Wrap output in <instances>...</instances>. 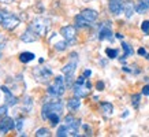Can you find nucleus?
<instances>
[{
	"instance_id": "1",
	"label": "nucleus",
	"mask_w": 149,
	"mask_h": 137,
	"mask_svg": "<svg viewBox=\"0 0 149 137\" xmlns=\"http://www.w3.org/2000/svg\"><path fill=\"white\" fill-rule=\"evenodd\" d=\"M81 121H78L75 117L67 115L64 118V123L59 126L56 136L58 137H66V136H78V128H79Z\"/></svg>"
},
{
	"instance_id": "2",
	"label": "nucleus",
	"mask_w": 149,
	"mask_h": 137,
	"mask_svg": "<svg viewBox=\"0 0 149 137\" xmlns=\"http://www.w3.org/2000/svg\"><path fill=\"white\" fill-rule=\"evenodd\" d=\"M97 17H99V14L95 10H84L79 15L75 17V27L89 26L97 19Z\"/></svg>"
},
{
	"instance_id": "3",
	"label": "nucleus",
	"mask_w": 149,
	"mask_h": 137,
	"mask_svg": "<svg viewBox=\"0 0 149 137\" xmlns=\"http://www.w3.org/2000/svg\"><path fill=\"white\" fill-rule=\"evenodd\" d=\"M92 89V84L88 80H86L85 75H81L79 78H77V81L74 82L72 85V91H74V95L77 97H86L89 95V92Z\"/></svg>"
},
{
	"instance_id": "4",
	"label": "nucleus",
	"mask_w": 149,
	"mask_h": 137,
	"mask_svg": "<svg viewBox=\"0 0 149 137\" xmlns=\"http://www.w3.org/2000/svg\"><path fill=\"white\" fill-rule=\"evenodd\" d=\"M66 87H67L66 85V80L59 75V77L55 78L54 82L48 87V95H51L54 99H59L66 92Z\"/></svg>"
},
{
	"instance_id": "5",
	"label": "nucleus",
	"mask_w": 149,
	"mask_h": 137,
	"mask_svg": "<svg viewBox=\"0 0 149 137\" xmlns=\"http://www.w3.org/2000/svg\"><path fill=\"white\" fill-rule=\"evenodd\" d=\"M54 113L55 114H59V115L63 113V104H62V101L59 100V99H55V100L44 104L42 111H41V117H42V119H47L48 115L54 114Z\"/></svg>"
},
{
	"instance_id": "6",
	"label": "nucleus",
	"mask_w": 149,
	"mask_h": 137,
	"mask_svg": "<svg viewBox=\"0 0 149 137\" xmlns=\"http://www.w3.org/2000/svg\"><path fill=\"white\" fill-rule=\"evenodd\" d=\"M77 66H78L77 54H71V60H70V62L63 67V70H62V71L66 74V85H67V87H70V85L72 84V75H74V73H75Z\"/></svg>"
},
{
	"instance_id": "7",
	"label": "nucleus",
	"mask_w": 149,
	"mask_h": 137,
	"mask_svg": "<svg viewBox=\"0 0 149 137\" xmlns=\"http://www.w3.org/2000/svg\"><path fill=\"white\" fill-rule=\"evenodd\" d=\"M30 27L38 36H45L51 27V21L47 18H36L33 19V22L30 23Z\"/></svg>"
},
{
	"instance_id": "8",
	"label": "nucleus",
	"mask_w": 149,
	"mask_h": 137,
	"mask_svg": "<svg viewBox=\"0 0 149 137\" xmlns=\"http://www.w3.org/2000/svg\"><path fill=\"white\" fill-rule=\"evenodd\" d=\"M60 34L63 36V38L68 43V45L72 44L75 41V37H77V29L75 26H71V25H67V26H63L60 29Z\"/></svg>"
},
{
	"instance_id": "9",
	"label": "nucleus",
	"mask_w": 149,
	"mask_h": 137,
	"mask_svg": "<svg viewBox=\"0 0 149 137\" xmlns=\"http://www.w3.org/2000/svg\"><path fill=\"white\" fill-rule=\"evenodd\" d=\"M18 25H19L18 17H15V15H13V14H10L6 11L4 19H3V25H1V26L4 27L6 30H14Z\"/></svg>"
},
{
	"instance_id": "10",
	"label": "nucleus",
	"mask_w": 149,
	"mask_h": 137,
	"mask_svg": "<svg viewBox=\"0 0 149 137\" xmlns=\"http://www.w3.org/2000/svg\"><path fill=\"white\" fill-rule=\"evenodd\" d=\"M14 128H15V123H14V121L11 118H8V117H4V118L0 121V133L6 134V133H8L10 130Z\"/></svg>"
},
{
	"instance_id": "11",
	"label": "nucleus",
	"mask_w": 149,
	"mask_h": 137,
	"mask_svg": "<svg viewBox=\"0 0 149 137\" xmlns=\"http://www.w3.org/2000/svg\"><path fill=\"white\" fill-rule=\"evenodd\" d=\"M109 11L113 14V15H119V14L123 11V7H125V1L122 0H109Z\"/></svg>"
},
{
	"instance_id": "12",
	"label": "nucleus",
	"mask_w": 149,
	"mask_h": 137,
	"mask_svg": "<svg viewBox=\"0 0 149 137\" xmlns=\"http://www.w3.org/2000/svg\"><path fill=\"white\" fill-rule=\"evenodd\" d=\"M21 40H22L23 43H34V41L38 40V34L33 30L32 27H27L26 32L21 36Z\"/></svg>"
},
{
	"instance_id": "13",
	"label": "nucleus",
	"mask_w": 149,
	"mask_h": 137,
	"mask_svg": "<svg viewBox=\"0 0 149 137\" xmlns=\"http://www.w3.org/2000/svg\"><path fill=\"white\" fill-rule=\"evenodd\" d=\"M34 74H36V77L38 78V81L45 82L47 80H48V78L52 75V71H51L49 68L42 67V68H37L36 71H34Z\"/></svg>"
},
{
	"instance_id": "14",
	"label": "nucleus",
	"mask_w": 149,
	"mask_h": 137,
	"mask_svg": "<svg viewBox=\"0 0 149 137\" xmlns=\"http://www.w3.org/2000/svg\"><path fill=\"white\" fill-rule=\"evenodd\" d=\"M99 38L100 40H112V30L108 25H103L99 32Z\"/></svg>"
},
{
	"instance_id": "15",
	"label": "nucleus",
	"mask_w": 149,
	"mask_h": 137,
	"mask_svg": "<svg viewBox=\"0 0 149 137\" xmlns=\"http://www.w3.org/2000/svg\"><path fill=\"white\" fill-rule=\"evenodd\" d=\"M1 91L4 92V95H6V101H7V104H8V106H15L17 103H18V99H17V97H15V96H14L13 93L8 91V88L1 87Z\"/></svg>"
},
{
	"instance_id": "16",
	"label": "nucleus",
	"mask_w": 149,
	"mask_h": 137,
	"mask_svg": "<svg viewBox=\"0 0 149 137\" xmlns=\"http://www.w3.org/2000/svg\"><path fill=\"white\" fill-rule=\"evenodd\" d=\"M123 11H125V15H126L127 18H130L131 15L134 14V11H136V6L131 3L130 0L129 1H126L125 3V7H123Z\"/></svg>"
},
{
	"instance_id": "17",
	"label": "nucleus",
	"mask_w": 149,
	"mask_h": 137,
	"mask_svg": "<svg viewBox=\"0 0 149 137\" xmlns=\"http://www.w3.org/2000/svg\"><path fill=\"white\" fill-rule=\"evenodd\" d=\"M79 106H81V100H79V97H72V99H70L68 100V103H67V107L71 111H75V110H78L79 108Z\"/></svg>"
},
{
	"instance_id": "18",
	"label": "nucleus",
	"mask_w": 149,
	"mask_h": 137,
	"mask_svg": "<svg viewBox=\"0 0 149 137\" xmlns=\"http://www.w3.org/2000/svg\"><path fill=\"white\" fill-rule=\"evenodd\" d=\"M101 111L105 117H109V115H112L113 106L111 103H101Z\"/></svg>"
},
{
	"instance_id": "19",
	"label": "nucleus",
	"mask_w": 149,
	"mask_h": 137,
	"mask_svg": "<svg viewBox=\"0 0 149 137\" xmlns=\"http://www.w3.org/2000/svg\"><path fill=\"white\" fill-rule=\"evenodd\" d=\"M34 56H36V55L33 54V52H22L21 56H19V60H21L22 63H27V62H30V60L34 59Z\"/></svg>"
},
{
	"instance_id": "20",
	"label": "nucleus",
	"mask_w": 149,
	"mask_h": 137,
	"mask_svg": "<svg viewBox=\"0 0 149 137\" xmlns=\"http://www.w3.org/2000/svg\"><path fill=\"white\" fill-rule=\"evenodd\" d=\"M148 8H149V6L145 3L144 0H141V1H138L136 4V11L138 14H145L146 11H148Z\"/></svg>"
},
{
	"instance_id": "21",
	"label": "nucleus",
	"mask_w": 149,
	"mask_h": 137,
	"mask_svg": "<svg viewBox=\"0 0 149 137\" xmlns=\"http://www.w3.org/2000/svg\"><path fill=\"white\" fill-rule=\"evenodd\" d=\"M122 48H123V58H120V60L126 59L127 56H130V55L133 54V50H131L130 45L126 44V43H122Z\"/></svg>"
},
{
	"instance_id": "22",
	"label": "nucleus",
	"mask_w": 149,
	"mask_h": 137,
	"mask_svg": "<svg viewBox=\"0 0 149 137\" xmlns=\"http://www.w3.org/2000/svg\"><path fill=\"white\" fill-rule=\"evenodd\" d=\"M59 117H60L59 114H55V113H54V114H49V115H48V117H47V119H49V121H51L52 126H56V125L60 122V118H59Z\"/></svg>"
},
{
	"instance_id": "23",
	"label": "nucleus",
	"mask_w": 149,
	"mask_h": 137,
	"mask_svg": "<svg viewBox=\"0 0 149 137\" xmlns=\"http://www.w3.org/2000/svg\"><path fill=\"white\" fill-rule=\"evenodd\" d=\"M67 45H68V43L66 40H64V41H59V43H56V44H55V50H56V51H64L66 48H67Z\"/></svg>"
},
{
	"instance_id": "24",
	"label": "nucleus",
	"mask_w": 149,
	"mask_h": 137,
	"mask_svg": "<svg viewBox=\"0 0 149 137\" xmlns=\"http://www.w3.org/2000/svg\"><path fill=\"white\" fill-rule=\"evenodd\" d=\"M36 136L37 137H48V136H51V133H49V130L48 129H45V128H41V129H38L36 132Z\"/></svg>"
},
{
	"instance_id": "25",
	"label": "nucleus",
	"mask_w": 149,
	"mask_h": 137,
	"mask_svg": "<svg viewBox=\"0 0 149 137\" xmlns=\"http://www.w3.org/2000/svg\"><path fill=\"white\" fill-rule=\"evenodd\" d=\"M105 54L108 56L109 59H115L118 56V50H112V48H107L105 50Z\"/></svg>"
},
{
	"instance_id": "26",
	"label": "nucleus",
	"mask_w": 149,
	"mask_h": 137,
	"mask_svg": "<svg viewBox=\"0 0 149 137\" xmlns=\"http://www.w3.org/2000/svg\"><path fill=\"white\" fill-rule=\"evenodd\" d=\"M140 99H141V95H134L131 97V104L134 106L136 108H138V106H140Z\"/></svg>"
},
{
	"instance_id": "27",
	"label": "nucleus",
	"mask_w": 149,
	"mask_h": 137,
	"mask_svg": "<svg viewBox=\"0 0 149 137\" xmlns=\"http://www.w3.org/2000/svg\"><path fill=\"white\" fill-rule=\"evenodd\" d=\"M141 29L144 33H149V21H144L142 25H141Z\"/></svg>"
},
{
	"instance_id": "28",
	"label": "nucleus",
	"mask_w": 149,
	"mask_h": 137,
	"mask_svg": "<svg viewBox=\"0 0 149 137\" xmlns=\"http://www.w3.org/2000/svg\"><path fill=\"white\" fill-rule=\"evenodd\" d=\"M6 115H7V107H6V106H1V107H0V121L4 118Z\"/></svg>"
},
{
	"instance_id": "29",
	"label": "nucleus",
	"mask_w": 149,
	"mask_h": 137,
	"mask_svg": "<svg viewBox=\"0 0 149 137\" xmlns=\"http://www.w3.org/2000/svg\"><path fill=\"white\" fill-rule=\"evenodd\" d=\"M6 43H7V38H6L3 34H0V50H3V48H4Z\"/></svg>"
},
{
	"instance_id": "30",
	"label": "nucleus",
	"mask_w": 149,
	"mask_h": 137,
	"mask_svg": "<svg viewBox=\"0 0 149 137\" xmlns=\"http://www.w3.org/2000/svg\"><path fill=\"white\" fill-rule=\"evenodd\" d=\"M138 55H141V56H145L146 59H149V54H146V51H145L144 48H140V50H138Z\"/></svg>"
},
{
	"instance_id": "31",
	"label": "nucleus",
	"mask_w": 149,
	"mask_h": 137,
	"mask_svg": "<svg viewBox=\"0 0 149 137\" xmlns=\"http://www.w3.org/2000/svg\"><path fill=\"white\" fill-rule=\"evenodd\" d=\"M96 88H97V91H103L104 89V82L103 81H99L96 84Z\"/></svg>"
},
{
	"instance_id": "32",
	"label": "nucleus",
	"mask_w": 149,
	"mask_h": 137,
	"mask_svg": "<svg viewBox=\"0 0 149 137\" xmlns=\"http://www.w3.org/2000/svg\"><path fill=\"white\" fill-rule=\"evenodd\" d=\"M142 95L149 96V85H145V87L142 88Z\"/></svg>"
},
{
	"instance_id": "33",
	"label": "nucleus",
	"mask_w": 149,
	"mask_h": 137,
	"mask_svg": "<svg viewBox=\"0 0 149 137\" xmlns=\"http://www.w3.org/2000/svg\"><path fill=\"white\" fill-rule=\"evenodd\" d=\"M15 128L18 129L19 132L22 130V119H18V121H17V125H15Z\"/></svg>"
},
{
	"instance_id": "34",
	"label": "nucleus",
	"mask_w": 149,
	"mask_h": 137,
	"mask_svg": "<svg viewBox=\"0 0 149 137\" xmlns=\"http://www.w3.org/2000/svg\"><path fill=\"white\" fill-rule=\"evenodd\" d=\"M4 14H6V11H3V10H0V26L3 25V19H4Z\"/></svg>"
},
{
	"instance_id": "35",
	"label": "nucleus",
	"mask_w": 149,
	"mask_h": 137,
	"mask_svg": "<svg viewBox=\"0 0 149 137\" xmlns=\"http://www.w3.org/2000/svg\"><path fill=\"white\" fill-rule=\"evenodd\" d=\"M84 75H85V77H91L92 71H91V70H85V71H84Z\"/></svg>"
},
{
	"instance_id": "36",
	"label": "nucleus",
	"mask_w": 149,
	"mask_h": 137,
	"mask_svg": "<svg viewBox=\"0 0 149 137\" xmlns=\"http://www.w3.org/2000/svg\"><path fill=\"white\" fill-rule=\"evenodd\" d=\"M0 3H4V4H10V3H14V0H0Z\"/></svg>"
},
{
	"instance_id": "37",
	"label": "nucleus",
	"mask_w": 149,
	"mask_h": 137,
	"mask_svg": "<svg viewBox=\"0 0 149 137\" xmlns=\"http://www.w3.org/2000/svg\"><path fill=\"white\" fill-rule=\"evenodd\" d=\"M116 37H118V38H120V40H122V38H123V34H120V33H116Z\"/></svg>"
},
{
	"instance_id": "38",
	"label": "nucleus",
	"mask_w": 149,
	"mask_h": 137,
	"mask_svg": "<svg viewBox=\"0 0 149 137\" xmlns=\"http://www.w3.org/2000/svg\"><path fill=\"white\" fill-rule=\"evenodd\" d=\"M144 1H145V3H146V4L149 6V0H144Z\"/></svg>"
},
{
	"instance_id": "39",
	"label": "nucleus",
	"mask_w": 149,
	"mask_h": 137,
	"mask_svg": "<svg viewBox=\"0 0 149 137\" xmlns=\"http://www.w3.org/2000/svg\"><path fill=\"white\" fill-rule=\"evenodd\" d=\"M0 59H1V50H0Z\"/></svg>"
},
{
	"instance_id": "40",
	"label": "nucleus",
	"mask_w": 149,
	"mask_h": 137,
	"mask_svg": "<svg viewBox=\"0 0 149 137\" xmlns=\"http://www.w3.org/2000/svg\"><path fill=\"white\" fill-rule=\"evenodd\" d=\"M84 1H91V0H84Z\"/></svg>"
},
{
	"instance_id": "41",
	"label": "nucleus",
	"mask_w": 149,
	"mask_h": 137,
	"mask_svg": "<svg viewBox=\"0 0 149 137\" xmlns=\"http://www.w3.org/2000/svg\"><path fill=\"white\" fill-rule=\"evenodd\" d=\"M122 1H129V0H122Z\"/></svg>"
}]
</instances>
